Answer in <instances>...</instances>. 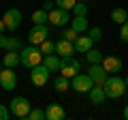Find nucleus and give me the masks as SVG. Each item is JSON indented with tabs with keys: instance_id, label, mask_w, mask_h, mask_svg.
<instances>
[{
	"instance_id": "f257e3e1",
	"label": "nucleus",
	"mask_w": 128,
	"mask_h": 120,
	"mask_svg": "<svg viewBox=\"0 0 128 120\" xmlns=\"http://www.w3.org/2000/svg\"><path fill=\"white\" fill-rule=\"evenodd\" d=\"M43 62V51L38 45H24V49L19 51V65L26 67V69H32V67H36Z\"/></svg>"
},
{
	"instance_id": "f03ea898",
	"label": "nucleus",
	"mask_w": 128,
	"mask_h": 120,
	"mask_svg": "<svg viewBox=\"0 0 128 120\" xmlns=\"http://www.w3.org/2000/svg\"><path fill=\"white\" fill-rule=\"evenodd\" d=\"M105 94H107V99H122L124 97V92H126V82H124V77H120V75H109L107 77V82H105Z\"/></svg>"
},
{
	"instance_id": "7ed1b4c3",
	"label": "nucleus",
	"mask_w": 128,
	"mask_h": 120,
	"mask_svg": "<svg viewBox=\"0 0 128 120\" xmlns=\"http://www.w3.org/2000/svg\"><path fill=\"white\" fill-rule=\"evenodd\" d=\"M9 109H11V116H15V118H22L26 120V116L30 114V101H28L26 97H13L9 103Z\"/></svg>"
},
{
	"instance_id": "20e7f679",
	"label": "nucleus",
	"mask_w": 128,
	"mask_h": 120,
	"mask_svg": "<svg viewBox=\"0 0 128 120\" xmlns=\"http://www.w3.org/2000/svg\"><path fill=\"white\" fill-rule=\"evenodd\" d=\"M92 86H94V82L88 73H77L75 77H70V88L77 90L79 94H88L92 90Z\"/></svg>"
},
{
	"instance_id": "39448f33",
	"label": "nucleus",
	"mask_w": 128,
	"mask_h": 120,
	"mask_svg": "<svg viewBox=\"0 0 128 120\" xmlns=\"http://www.w3.org/2000/svg\"><path fill=\"white\" fill-rule=\"evenodd\" d=\"M51 79V71L47 69L45 65H36V67H32L30 69V82L34 84V86H45L47 82Z\"/></svg>"
},
{
	"instance_id": "423d86ee",
	"label": "nucleus",
	"mask_w": 128,
	"mask_h": 120,
	"mask_svg": "<svg viewBox=\"0 0 128 120\" xmlns=\"http://www.w3.org/2000/svg\"><path fill=\"white\" fill-rule=\"evenodd\" d=\"M22 11L19 9H6L4 11V15H2V22H4V26H6V30H11V32H15L19 26H22Z\"/></svg>"
},
{
	"instance_id": "0eeeda50",
	"label": "nucleus",
	"mask_w": 128,
	"mask_h": 120,
	"mask_svg": "<svg viewBox=\"0 0 128 120\" xmlns=\"http://www.w3.org/2000/svg\"><path fill=\"white\" fill-rule=\"evenodd\" d=\"M0 86H2V90H6V92H11V90L17 88V75H15V69H11V67H2V71H0Z\"/></svg>"
},
{
	"instance_id": "6e6552de",
	"label": "nucleus",
	"mask_w": 128,
	"mask_h": 120,
	"mask_svg": "<svg viewBox=\"0 0 128 120\" xmlns=\"http://www.w3.org/2000/svg\"><path fill=\"white\" fill-rule=\"evenodd\" d=\"M49 22L54 24V26H58V28L68 26V24H70V11L56 7V9H51V11H49Z\"/></svg>"
},
{
	"instance_id": "1a4fd4ad",
	"label": "nucleus",
	"mask_w": 128,
	"mask_h": 120,
	"mask_svg": "<svg viewBox=\"0 0 128 120\" xmlns=\"http://www.w3.org/2000/svg\"><path fill=\"white\" fill-rule=\"evenodd\" d=\"M47 37H49V30H47L45 24H34V26L30 28V32H28V41H30L32 45H41Z\"/></svg>"
},
{
	"instance_id": "9d476101",
	"label": "nucleus",
	"mask_w": 128,
	"mask_h": 120,
	"mask_svg": "<svg viewBox=\"0 0 128 120\" xmlns=\"http://www.w3.org/2000/svg\"><path fill=\"white\" fill-rule=\"evenodd\" d=\"M81 71V65H79L77 60L73 58V56H68V58H62V65H60V75H64V77H75V75Z\"/></svg>"
},
{
	"instance_id": "9b49d317",
	"label": "nucleus",
	"mask_w": 128,
	"mask_h": 120,
	"mask_svg": "<svg viewBox=\"0 0 128 120\" xmlns=\"http://www.w3.org/2000/svg\"><path fill=\"white\" fill-rule=\"evenodd\" d=\"M88 75L92 77L94 86H105L107 77H109V73L105 71V67H102V65H90V69H88Z\"/></svg>"
},
{
	"instance_id": "f8f14e48",
	"label": "nucleus",
	"mask_w": 128,
	"mask_h": 120,
	"mask_svg": "<svg viewBox=\"0 0 128 120\" xmlns=\"http://www.w3.org/2000/svg\"><path fill=\"white\" fill-rule=\"evenodd\" d=\"M102 67H105V71L109 75H118L120 71H122V58H118V56H105L102 58V62H100Z\"/></svg>"
},
{
	"instance_id": "ddd939ff",
	"label": "nucleus",
	"mask_w": 128,
	"mask_h": 120,
	"mask_svg": "<svg viewBox=\"0 0 128 120\" xmlns=\"http://www.w3.org/2000/svg\"><path fill=\"white\" fill-rule=\"evenodd\" d=\"M56 54L60 58H68V56L75 54V45L70 41H66V39H60V41H56Z\"/></svg>"
},
{
	"instance_id": "4468645a",
	"label": "nucleus",
	"mask_w": 128,
	"mask_h": 120,
	"mask_svg": "<svg viewBox=\"0 0 128 120\" xmlns=\"http://www.w3.org/2000/svg\"><path fill=\"white\" fill-rule=\"evenodd\" d=\"M68 26L73 28L75 32H79V34L88 32V28H90V24H88V15H73Z\"/></svg>"
},
{
	"instance_id": "2eb2a0df",
	"label": "nucleus",
	"mask_w": 128,
	"mask_h": 120,
	"mask_svg": "<svg viewBox=\"0 0 128 120\" xmlns=\"http://www.w3.org/2000/svg\"><path fill=\"white\" fill-rule=\"evenodd\" d=\"M47 114V120H64V116H66V111H64V107L60 105V103H49L45 109Z\"/></svg>"
},
{
	"instance_id": "dca6fc26",
	"label": "nucleus",
	"mask_w": 128,
	"mask_h": 120,
	"mask_svg": "<svg viewBox=\"0 0 128 120\" xmlns=\"http://www.w3.org/2000/svg\"><path fill=\"white\" fill-rule=\"evenodd\" d=\"M88 99L92 101V105H102L105 99H107L105 88H102V86H92V90L88 92Z\"/></svg>"
},
{
	"instance_id": "f3484780",
	"label": "nucleus",
	"mask_w": 128,
	"mask_h": 120,
	"mask_svg": "<svg viewBox=\"0 0 128 120\" xmlns=\"http://www.w3.org/2000/svg\"><path fill=\"white\" fill-rule=\"evenodd\" d=\"M73 45H75V51H79V54H86V51L90 49L92 45H94V41H92L88 34H79V37L75 39Z\"/></svg>"
},
{
	"instance_id": "a211bd4d",
	"label": "nucleus",
	"mask_w": 128,
	"mask_h": 120,
	"mask_svg": "<svg viewBox=\"0 0 128 120\" xmlns=\"http://www.w3.org/2000/svg\"><path fill=\"white\" fill-rule=\"evenodd\" d=\"M43 65L47 67V69L54 73V71H60V65H62V58H60L58 54H47L43 56Z\"/></svg>"
},
{
	"instance_id": "6ab92c4d",
	"label": "nucleus",
	"mask_w": 128,
	"mask_h": 120,
	"mask_svg": "<svg viewBox=\"0 0 128 120\" xmlns=\"http://www.w3.org/2000/svg\"><path fill=\"white\" fill-rule=\"evenodd\" d=\"M86 58H88L90 65H100L102 58H105V54H102L100 49H96V47H90V49L86 51Z\"/></svg>"
},
{
	"instance_id": "aec40b11",
	"label": "nucleus",
	"mask_w": 128,
	"mask_h": 120,
	"mask_svg": "<svg viewBox=\"0 0 128 120\" xmlns=\"http://www.w3.org/2000/svg\"><path fill=\"white\" fill-rule=\"evenodd\" d=\"M68 88H70V79H68V77L58 75V77L54 79V90H56V92H66Z\"/></svg>"
},
{
	"instance_id": "412c9836",
	"label": "nucleus",
	"mask_w": 128,
	"mask_h": 120,
	"mask_svg": "<svg viewBox=\"0 0 128 120\" xmlns=\"http://www.w3.org/2000/svg\"><path fill=\"white\" fill-rule=\"evenodd\" d=\"M17 65H19V51H6L4 58H2V67H11V69H15Z\"/></svg>"
},
{
	"instance_id": "4be33fe9",
	"label": "nucleus",
	"mask_w": 128,
	"mask_h": 120,
	"mask_svg": "<svg viewBox=\"0 0 128 120\" xmlns=\"http://www.w3.org/2000/svg\"><path fill=\"white\" fill-rule=\"evenodd\" d=\"M128 19V11L122 9V7H115L113 11H111V22L113 24H124Z\"/></svg>"
},
{
	"instance_id": "5701e85b",
	"label": "nucleus",
	"mask_w": 128,
	"mask_h": 120,
	"mask_svg": "<svg viewBox=\"0 0 128 120\" xmlns=\"http://www.w3.org/2000/svg\"><path fill=\"white\" fill-rule=\"evenodd\" d=\"M24 49V41L19 37H9L6 41V51H22Z\"/></svg>"
},
{
	"instance_id": "b1692460",
	"label": "nucleus",
	"mask_w": 128,
	"mask_h": 120,
	"mask_svg": "<svg viewBox=\"0 0 128 120\" xmlns=\"http://www.w3.org/2000/svg\"><path fill=\"white\" fill-rule=\"evenodd\" d=\"M32 22H34V24H47V22H49V13H47L45 9L34 11V13H32Z\"/></svg>"
},
{
	"instance_id": "393cba45",
	"label": "nucleus",
	"mask_w": 128,
	"mask_h": 120,
	"mask_svg": "<svg viewBox=\"0 0 128 120\" xmlns=\"http://www.w3.org/2000/svg\"><path fill=\"white\" fill-rule=\"evenodd\" d=\"M26 120H47V114H45V109H41V107H32L30 114L26 116Z\"/></svg>"
},
{
	"instance_id": "a878e982",
	"label": "nucleus",
	"mask_w": 128,
	"mask_h": 120,
	"mask_svg": "<svg viewBox=\"0 0 128 120\" xmlns=\"http://www.w3.org/2000/svg\"><path fill=\"white\" fill-rule=\"evenodd\" d=\"M38 47H41L43 56H47V54H56V43H54V41H49V39H45V41H43Z\"/></svg>"
},
{
	"instance_id": "bb28decb",
	"label": "nucleus",
	"mask_w": 128,
	"mask_h": 120,
	"mask_svg": "<svg viewBox=\"0 0 128 120\" xmlns=\"http://www.w3.org/2000/svg\"><path fill=\"white\" fill-rule=\"evenodd\" d=\"M73 15H88V5L86 2H75V7L70 9Z\"/></svg>"
},
{
	"instance_id": "cd10ccee",
	"label": "nucleus",
	"mask_w": 128,
	"mask_h": 120,
	"mask_svg": "<svg viewBox=\"0 0 128 120\" xmlns=\"http://www.w3.org/2000/svg\"><path fill=\"white\" fill-rule=\"evenodd\" d=\"M79 37V32H75V30H73V28H66V26H64V32H62V39H66V41H70V43H75V39H77Z\"/></svg>"
},
{
	"instance_id": "c85d7f7f",
	"label": "nucleus",
	"mask_w": 128,
	"mask_h": 120,
	"mask_svg": "<svg viewBox=\"0 0 128 120\" xmlns=\"http://www.w3.org/2000/svg\"><path fill=\"white\" fill-rule=\"evenodd\" d=\"M88 37L96 43V41H100V39H102V30L98 26H96V28H88Z\"/></svg>"
},
{
	"instance_id": "c756f323",
	"label": "nucleus",
	"mask_w": 128,
	"mask_h": 120,
	"mask_svg": "<svg viewBox=\"0 0 128 120\" xmlns=\"http://www.w3.org/2000/svg\"><path fill=\"white\" fill-rule=\"evenodd\" d=\"M75 2L77 0H56V7H60V9H66V11H70L75 7Z\"/></svg>"
},
{
	"instance_id": "7c9ffc66",
	"label": "nucleus",
	"mask_w": 128,
	"mask_h": 120,
	"mask_svg": "<svg viewBox=\"0 0 128 120\" xmlns=\"http://www.w3.org/2000/svg\"><path fill=\"white\" fill-rule=\"evenodd\" d=\"M120 39H122L124 43H128V19L124 24H120Z\"/></svg>"
},
{
	"instance_id": "2f4dec72",
	"label": "nucleus",
	"mask_w": 128,
	"mask_h": 120,
	"mask_svg": "<svg viewBox=\"0 0 128 120\" xmlns=\"http://www.w3.org/2000/svg\"><path fill=\"white\" fill-rule=\"evenodd\" d=\"M9 118H11L9 105H2V103H0V120H9Z\"/></svg>"
},
{
	"instance_id": "473e14b6",
	"label": "nucleus",
	"mask_w": 128,
	"mask_h": 120,
	"mask_svg": "<svg viewBox=\"0 0 128 120\" xmlns=\"http://www.w3.org/2000/svg\"><path fill=\"white\" fill-rule=\"evenodd\" d=\"M41 9H45L47 13H49L51 9H56V0H45V2H43V7H41Z\"/></svg>"
},
{
	"instance_id": "72a5a7b5",
	"label": "nucleus",
	"mask_w": 128,
	"mask_h": 120,
	"mask_svg": "<svg viewBox=\"0 0 128 120\" xmlns=\"http://www.w3.org/2000/svg\"><path fill=\"white\" fill-rule=\"evenodd\" d=\"M6 41H9V37H4L0 32V49H6Z\"/></svg>"
},
{
	"instance_id": "f704fd0d",
	"label": "nucleus",
	"mask_w": 128,
	"mask_h": 120,
	"mask_svg": "<svg viewBox=\"0 0 128 120\" xmlns=\"http://www.w3.org/2000/svg\"><path fill=\"white\" fill-rule=\"evenodd\" d=\"M2 30H6V26H4V22L0 19V32H2Z\"/></svg>"
},
{
	"instance_id": "c9c22d12",
	"label": "nucleus",
	"mask_w": 128,
	"mask_h": 120,
	"mask_svg": "<svg viewBox=\"0 0 128 120\" xmlns=\"http://www.w3.org/2000/svg\"><path fill=\"white\" fill-rule=\"evenodd\" d=\"M124 118H126V120H128V105H126V107H124Z\"/></svg>"
},
{
	"instance_id": "e433bc0d",
	"label": "nucleus",
	"mask_w": 128,
	"mask_h": 120,
	"mask_svg": "<svg viewBox=\"0 0 128 120\" xmlns=\"http://www.w3.org/2000/svg\"><path fill=\"white\" fill-rule=\"evenodd\" d=\"M124 82H126V86H128V75H126V77H124Z\"/></svg>"
}]
</instances>
